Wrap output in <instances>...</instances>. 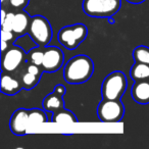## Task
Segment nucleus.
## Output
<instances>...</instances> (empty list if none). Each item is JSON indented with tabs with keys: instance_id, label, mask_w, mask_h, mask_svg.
I'll use <instances>...</instances> for the list:
<instances>
[{
	"instance_id": "nucleus-25",
	"label": "nucleus",
	"mask_w": 149,
	"mask_h": 149,
	"mask_svg": "<svg viewBox=\"0 0 149 149\" xmlns=\"http://www.w3.org/2000/svg\"><path fill=\"white\" fill-rule=\"evenodd\" d=\"M127 2L132 3V4H140V3H143L145 0H126Z\"/></svg>"
},
{
	"instance_id": "nucleus-12",
	"label": "nucleus",
	"mask_w": 149,
	"mask_h": 149,
	"mask_svg": "<svg viewBox=\"0 0 149 149\" xmlns=\"http://www.w3.org/2000/svg\"><path fill=\"white\" fill-rule=\"evenodd\" d=\"M32 17L25 10H17L13 24V32L17 38L26 35L29 31L30 23Z\"/></svg>"
},
{
	"instance_id": "nucleus-7",
	"label": "nucleus",
	"mask_w": 149,
	"mask_h": 149,
	"mask_svg": "<svg viewBox=\"0 0 149 149\" xmlns=\"http://www.w3.org/2000/svg\"><path fill=\"white\" fill-rule=\"evenodd\" d=\"M27 62V52L17 44L9 46L1 56V68L4 72H13Z\"/></svg>"
},
{
	"instance_id": "nucleus-16",
	"label": "nucleus",
	"mask_w": 149,
	"mask_h": 149,
	"mask_svg": "<svg viewBox=\"0 0 149 149\" xmlns=\"http://www.w3.org/2000/svg\"><path fill=\"white\" fill-rule=\"evenodd\" d=\"M44 110L39 109V108H32V109H29V127L50 122V118H48L47 113H46Z\"/></svg>"
},
{
	"instance_id": "nucleus-15",
	"label": "nucleus",
	"mask_w": 149,
	"mask_h": 149,
	"mask_svg": "<svg viewBox=\"0 0 149 149\" xmlns=\"http://www.w3.org/2000/svg\"><path fill=\"white\" fill-rule=\"evenodd\" d=\"M52 122L55 124H68V123H77L78 118L74 112L65 108H62V109L53 112Z\"/></svg>"
},
{
	"instance_id": "nucleus-20",
	"label": "nucleus",
	"mask_w": 149,
	"mask_h": 149,
	"mask_svg": "<svg viewBox=\"0 0 149 149\" xmlns=\"http://www.w3.org/2000/svg\"><path fill=\"white\" fill-rule=\"evenodd\" d=\"M15 17V13H13V11L7 13V15H6V17H5L4 22L1 23V29L7 30V31H13Z\"/></svg>"
},
{
	"instance_id": "nucleus-19",
	"label": "nucleus",
	"mask_w": 149,
	"mask_h": 149,
	"mask_svg": "<svg viewBox=\"0 0 149 149\" xmlns=\"http://www.w3.org/2000/svg\"><path fill=\"white\" fill-rule=\"evenodd\" d=\"M133 57L135 62H142L149 64V47L147 46H137L133 51Z\"/></svg>"
},
{
	"instance_id": "nucleus-3",
	"label": "nucleus",
	"mask_w": 149,
	"mask_h": 149,
	"mask_svg": "<svg viewBox=\"0 0 149 149\" xmlns=\"http://www.w3.org/2000/svg\"><path fill=\"white\" fill-rule=\"evenodd\" d=\"M120 8V0H84V13L93 17H111Z\"/></svg>"
},
{
	"instance_id": "nucleus-22",
	"label": "nucleus",
	"mask_w": 149,
	"mask_h": 149,
	"mask_svg": "<svg viewBox=\"0 0 149 149\" xmlns=\"http://www.w3.org/2000/svg\"><path fill=\"white\" fill-rule=\"evenodd\" d=\"M30 0H9V4L15 10H24L29 4Z\"/></svg>"
},
{
	"instance_id": "nucleus-27",
	"label": "nucleus",
	"mask_w": 149,
	"mask_h": 149,
	"mask_svg": "<svg viewBox=\"0 0 149 149\" xmlns=\"http://www.w3.org/2000/svg\"><path fill=\"white\" fill-rule=\"evenodd\" d=\"M108 22H109V23H110V24H113V23H114V22H113V21H112V19H109V17H108Z\"/></svg>"
},
{
	"instance_id": "nucleus-6",
	"label": "nucleus",
	"mask_w": 149,
	"mask_h": 149,
	"mask_svg": "<svg viewBox=\"0 0 149 149\" xmlns=\"http://www.w3.org/2000/svg\"><path fill=\"white\" fill-rule=\"evenodd\" d=\"M125 114L120 99H103L97 107V116L102 123H118Z\"/></svg>"
},
{
	"instance_id": "nucleus-5",
	"label": "nucleus",
	"mask_w": 149,
	"mask_h": 149,
	"mask_svg": "<svg viewBox=\"0 0 149 149\" xmlns=\"http://www.w3.org/2000/svg\"><path fill=\"white\" fill-rule=\"evenodd\" d=\"M88 29L84 24H74L63 27L58 33V41L68 50H74L86 39Z\"/></svg>"
},
{
	"instance_id": "nucleus-2",
	"label": "nucleus",
	"mask_w": 149,
	"mask_h": 149,
	"mask_svg": "<svg viewBox=\"0 0 149 149\" xmlns=\"http://www.w3.org/2000/svg\"><path fill=\"white\" fill-rule=\"evenodd\" d=\"M128 86L126 74L120 70L110 72L104 78L101 86L103 99H120Z\"/></svg>"
},
{
	"instance_id": "nucleus-10",
	"label": "nucleus",
	"mask_w": 149,
	"mask_h": 149,
	"mask_svg": "<svg viewBox=\"0 0 149 149\" xmlns=\"http://www.w3.org/2000/svg\"><path fill=\"white\" fill-rule=\"evenodd\" d=\"M23 88L21 79H17V77H13V74H9L8 72L5 74L3 72L1 77V92L5 95H15Z\"/></svg>"
},
{
	"instance_id": "nucleus-4",
	"label": "nucleus",
	"mask_w": 149,
	"mask_h": 149,
	"mask_svg": "<svg viewBox=\"0 0 149 149\" xmlns=\"http://www.w3.org/2000/svg\"><path fill=\"white\" fill-rule=\"evenodd\" d=\"M28 34L38 46L46 47L52 39L51 25L42 15H35L31 19Z\"/></svg>"
},
{
	"instance_id": "nucleus-8",
	"label": "nucleus",
	"mask_w": 149,
	"mask_h": 149,
	"mask_svg": "<svg viewBox=\"0 0 149 149\" xmlns=\"http://www.w3.org/2000/svg\"><path fill=\"white\" fill-rule=\"evenodd\" d=\"M64 54L56 46H46L44 48V59L41 68L43 72H53L62 66Z\"/></svg>"
},
{
	"instance_id": "nucleus-13",
	"label": "nucleus",
	"mask_w": 149,
	"mask_h": 149,
	"mask_svg": "<svg viewBox=\"0 0 149 149\" xmlns=\"http://www.w3.org/2000/svg\"><path fill=\"white\" fill-rule=\"evenodd\" d=\"M43 108L46 111H50L52 113L64 108L63 96L59 95L54 91L48 94L43 99Z\"/></svg>"
},
{
	"instance_id": "nucleus-23",
	"label": "nucleus",
	"mask_w": 149,
	"mask_h": 149,
	"mask_svg": "<svg viewBox=\"0 0 149 149\" xmlns=\"http://www.w3.org/2000/svg\"><path fill=\"white\" fill-rule=\"evenodd\" d=\"M54 92H56L57 94H59V95L63 96L64 94H65L66 92V88L64 87L63 85H56L55 87H54Z\"/></svg>"
},
{
	"instance_id": "nucleus-26",
	"label": "nucleus",
	"mask_w": 149,
	"mask_h": 149,
	"mask_svg": "<svg viewBox=\"0 0 149 149\" xmlns=\"http://www.w3.org/2000/svg\"><path fill=\"white\" fill-rule=\"evenodd\" d=\"M1 2H2V5H3L5 2H9V0H1Z\"/></svg>"
},
{
	"instance_id": "nucleus-18",
	"label": "nucleus",
	"mask_w": 149,
	"mask_h": 149,
	"mask_svg": "<svg viewBox=\"0 0 149 149\" xmlns=\"http://www.w3.org/2000/svg\"><path fill=\"white\" fill-rule=\"evenodd\" d=\"M44 48L45 47H41V46H36L32 48L27 53V61L41 66L44 59Z\"/></svg>"
},
{
	"instance_id": "nucleus-17",
	"label": "nucleus",
	"mask_w": 149,
	"mask_h": 149,
	"mask_svg": "<svg viewBox=\"0 0 149 149\" xmlns=\"http://www.w3.org/2000/svg\"><path fill=\"white\" fill-rule=\"evenodd\" d=\"M40 79H41L40 76L29 72L28 70H26V68L21 74V81L22 84H23V88H25L26 90H31L35 88L37 84L39 83Z\"/></svg>"
},
{
	"instance_id": "nucleus-24",
	"label": "nucleus",
	"mask_w": 149,
	"mask_h": 149,
	"mask_svg": "<svg viewBox=\"0 0 149 149\" xmlns=\"http://www.w3.org/2000/svg\"><path fill=\"white\" fill-rule=\"evenodd\" d=\"M8 44H9V43H7V42L2 41V40H1V50H2V51H1V52H4L5 50H6L7 48L9 47Z\"/></svg>"
},
{
	"instance_id": "nucleus-21",
	"label": "nucleus",
	"mask_w": 149,
	"mask_h": 149,
	"mask_svg": "<svg viewBox=\"0 0 149 149\" xmlns=\"http://www.w3.org/2000/svg\"><path fill=\"white\" fill-rule=\"evenodd\" d=\"M17 35L15 34L13 31H7V30L1 29V40L5 41L9 44H15L17 41Z\"/></svg>"
},
{
	"instance_id": "nucleus-14",
	"label": "nucleus",
	"mask_w": 149,
	"mask_h": 149,
	"mask_svg": "<svg viewBox=\"0 0 149 149\" xmlns=\"http://www.w3.org/2000/svg\"><path fill=\"white\" fill-rule=\"evenodd\" d=\"M130 74L134 81L149 80V64L135 62V64L130 70Z\"/></svg>"
},
{
	"instance_id": "nucleus-11",
	"label": "nucleus",
	"mask_w": 149,
	"mask_h": 149,
	"mask_svg": "<svg viewBox=\"0 0 149 149\" xmlns=\"http://www.w3.org/2000/svg\"><path fill=\"white\" fill-rule=\"evenodd\" d=\"M132 97L137 103L148 104L149 103V80L135 81L131 90Z\"/></svg>"
},
{
	"instance_id": "nucleus-9",
	"label": "nucleus",
	"mask_w": 149,
	"mask_h": 149,
	"mask_svg": "<svg viewBox=\"0 0 149 149\" xmlns=\"http://www.w3.org/2000/svg\"><path fill=\"white\" fill-rule=\"evenodd\" d=\"M11 132L17 136H24L27 134L29 128V109L19 108L13 113L9 122Z\"/></svg>"
},
{
	"instance_id": "nucleus-1",
	"label": "nucleus",
	"mask_w": 149,
	"mask_h": 149,
	"mask_svg": "<svg viewBox=\"0 0 149 149\" xmlns=\"http://www.w3.org/2000/svg\"><path fill=\"white\" fill-rule=\"evenodd\" d=\"M94 72V63L87 55L72 57L63 68V79L70 85H79L87 82Z\"/></svg>"
}]
</instances>
